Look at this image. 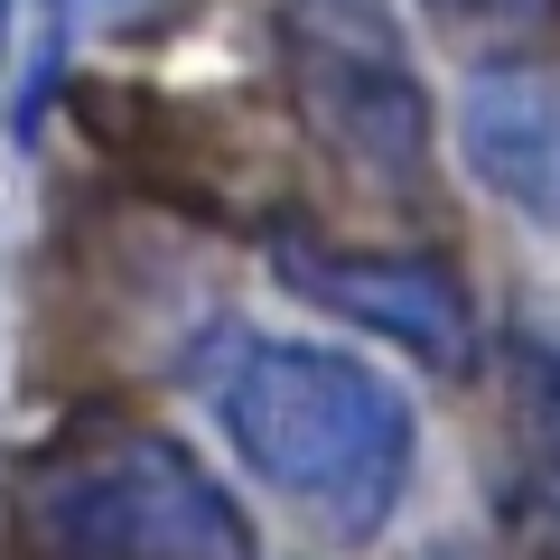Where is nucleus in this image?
<instances>
[{
	"mask_svg": "<svg viewBox=\"0 0 560 560\" xmlns=\"http://www.w3.org/2000/svg\"><path fill=\"white\" fill-rule=\"evenodd\" d=\"M47 560H261L243 504L160 430H94L28 477Z\"/></svg>",
	"mask_w": 560,
	"mask_h": 560,
	"instance_id": "nucleus-2",
	"label": "nucleus"
},
{
	"mask_svg": "<svg viewBox=\"0 0 560 560\" xmlns=\"http://www.w3.org/2000/svg\"><path fill=\"white\" fill-rule=\"evenodd\" d=\"M300 20H393V0H290Z\"/></svg>",
	"mask_w": 560,
	"mask_h": 560,
	"instance_id": "nucleus-8",
	"label": "nucleus"
},
{
	"mask_svg": "<svg viewBox=\"0 0 560 560\" xmlns=\"http://www.w3.org/2000/svg\"><path fill=\"white\" fill-rule=\"evenodd\" d=\"M0 47H10V0H0Z\"/></svg>",
	"mask_w": 560,
	"mask_h": 560,
	"instance_id": "nucleus-9",
	"label": "nucleus"
},
{
	"mask_svg": "<svg viewBox=\"0 0 560 560\" xmlns=\"http://www.w3.org/2000/svg\"><path fill=\"white\" fill-rule=\"evenodd\" d=\"M197 393L234 458L327 533H374L411 486V401L364 355L234 327L197 355Z\"/></svg>",
	"mask_w": 560,
	"mask_h": 560,
	"instance_id": "nucleus-1",
	"label": "nucleus"
},
{
	"mask_svg": "<svg viewBox=\"0 0 560 560\" xmlns=\"http://www.w3.org/2000/svg\"><path fill=\"white\" fill-rule=\"evenodd\" d=\"M458 160L495 206L560 224V75L477 66L458 84Z\"/></svg>",
	"mask_w": 560,
	"mask_h": 560,
	"instance_id": "nucleus-5",
	"label": "nucleus"
},
{
	"mask_svg": "<svg viewBox=\"0 0 560 560\" xmlns=\"http://www.w3.org/2000/svg\"><path fill=\"white\" fill-rule=\"evenodd\" d=\"M504 533L560 560V337L541 327L504 346Z\"/></svg>",
	"mask_w": 560,
	"mask_h": 560,
	"instance_id": "nucleus-6",
	"label": "nucleus"
},
{
	"mask_svg": "<svg viewBox=\"0 0 560 560\" xmlns=\"http://www.w3.org/2000/svg\"><path fill=\"white\" fill-rule=\"evenodd\" d=\"M280 66H290V94L318 121V140L337 150L355 178L374 187H420L430 168V103L420 75L401 57L393 20H280Z\"/></svg>",
	"mask_w": 560,
	"mask_h": 560,
	"instance_id": "nucleus-3",
	"label": "nucleus"
},
{
	"mask_svg": "<svg viewBox=\"0 0 560 560\" xmlns=\"http://www.w3.org/2000/svg\"><path fill=\"white\" fill-rule=\"evenodd\" d=\"M440 28L458 38H486V47H533L560 28V0H420Z\"/></svg>",
	"mask_w": 560,
	"mask_h": 560,
	"instance_id": "nucleus-7",
	"label": "nucleus"
},
{
	"mask_svg": "<svg viewBox=\"0 0 560 560\" xmlns=\"http://www.w3.org/2000/svg\"><path fill=\"white\" fill-rule=\"evenodd\" d=\"M271 261H280V280H290L308 308H327V318L374 327L383 346L440 364V374L477 364V300H467V280L440 271V261H420V253H346V243H271Z\"/></svg>",
	"mask_w": 560,
	"mask_h": 560,
	"instance_id": "nucleus-4",
	"label": "nucleus"
}]
</instances>
